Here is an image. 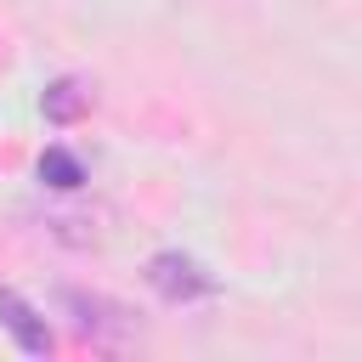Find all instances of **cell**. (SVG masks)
I'll use <instances>...</instances> for the list:
<instances>
[{
	"label": "cell",
	"mask_w": 362,
	"mask_h": 362,
	"mask_svg": "<svg viewBox=\"0 0 362 362\" xmlns=\"http://www.w3.org/2000/svg\"><path fill=\"white\" fill-rule=\"evenodd\" d=\"M40 181L57 187V192H74V187L85 181V164H79L68 147H45V153H40Z\"/></svg>",
	"instance_id": "cell-4"
},
{
	"label": "cell",
	"mask_w": 362,
	"mask_h": 362,
	"mask_svg": "<svg viewBox=\"0 0 362 362\" xmlns=\"http://www.w3.org/2000/svg\"><path fill=\"white\" fill-rule=\"evenodd\" d=\"M40 107H45V119H51V124H74V119L90 107V96L79 90V79H57V85H45Z\"/></svg>",
	"instance_id": "cell-3"
},
{
	"label": "cell",
	"mask_w": 362,
	"mask_h": 362,
	"mask_svg": "<svg viewBox=\"0 0 362 362\" xmlns=\"http://www.w3.org/2000/svg\"><path fill=\"white\" fill-rule=\"evenodd\" d=\"M0 328L17 339V351H28V356H45L51 351V328H45V317L17 294V288H0Z\"/></svg>",
	"instance_id": "cell-2"
},
{
	"label": "cell",
	"mask_w": 362,
	"mask_h": 362,
	"mask_svg": "<svg viewBox=\"0 0 362 362\" xmlns=\"http://www.w3.org/2000/svg\"><path fill=\"white\" fill-rule=\"evenodd\" d=\"M147 283H153L170 305H192V300H204V294L215 288V277H209L192 255H181V249H158V255L147 260Z\"/></svg>",
	"instance_id": "cell-1"
}]
</instances>
